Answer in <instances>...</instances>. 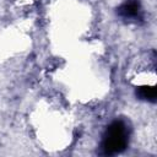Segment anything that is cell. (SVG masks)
I'll use <instances>...</instances> for the list:
<instances>
[{
  "mask_svg": "<svg viewBox=\"0 0 157 157\" xmlns=\"http://www.w3.org/2000/svg\"><path fill=\"white\" fill-rule=\"evenodd\" d=\"M129 141L128 128L124 121L115 120L113 121L105 130L103 141H102V151L104 155H117L123 152Z\"/></svg>",
  "mask_w": 157,
  "mask_h": 157,
  "instance_id": "1",
  "label": "cell"
},
{
  "mask_svg": "<svg viewBox=\"0 0 157 157\" xmlns=\"http://www.w3.org/2000/svg\"><path fill=\"white\" fill-rule=\"evenodd\" d=\"M136 96L140 99L155 102L157 97V90L155 86H140L136 88Z\"/></svg>",
  "mask_w": 157,
  "mask_h": 157,
  "instance_id": "3",
  "label": "cell"
},
{
  "mask_svg": "<svg viewBox=\"0 0 157 157\" xmlns=\"http://www.w3.org/2000/svg\"><path fill=\"white\" fill-rule=\"evenodd\" d=\"M140 12V4L136 0H130L126 1L125 4H123L119 9H118V13L125 18H130V17H135L137 16V13Z\"/></svg>",
  "mask_w": 157,
  "mask_h": 157,
  "instance_id": "2",
  "label": "cell"
}]
</instances>
